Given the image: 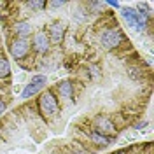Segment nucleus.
<instances>
[{"label":"nucleus","mask_w":154,"mask_h":154,"mask_svg":"<svg viewBox=\"0 0 154 154\" xmlns=\"http://www.w3.org/2000/svg\"><path fill=\"white\" fill-rule=\"evenodd\" d=\"M121 14L126 19L128 26H131L137 32H144L149 26V14L144 12V11H140V9L137 11V9H131V7H123Z\"/></svg>","instance_id":"obj_1"},{"label":"nucleus","mask_w":154,"mask_h":154,"mask_svg":"<svg viewBox=\"0 0 154 154\" xmlns=\"http://www.w3.org/2000/svg\"><path fill=\"white\" fill-rule=\"evenodd\" d=\"M123 42H125V33L117 28V26L107 28L100 33V44H102V48L107 49V51L117 49Z\"/></svg>","instance_id":"obj_2"},{"label":"nucleus","mask_w":154,"mask_h":154,"mask_svg":"<svg viewBox=\"0 0 154 154\" xmlns=\"http://www.w3.org/2000/svg\"><path fill=\"white\" fill-rule=\"evenodd\" d=\"M60 110V105H58L56 96L53 95V91H44L42 95L38 96V112L42 114V117H53Z\"/></svg>","instance_id":"obj_3"},{"label":"nucleus","mask_w":154,"mask_h":154,"mask_svg":"<svg viewBox=\"0 0 154 154\" xmlns=\"http://www.w3.org/2000/svg\"><path fill=\"white\" fill-rule=\"evenodd\" d=\"M9 53L14 60H23L30 53V42L26 38H12L9 44Z\"/></svg>","instance_id":"obj_4"},{"label":"nucleus","mask_w":154,"mask_h":154,"mask_svg":"<svg viewBox=\"0 0 154 154\" xmlns=\"http://www.w3.org/2000/svg\"><path fill=\"white\" fill-rule=\"evenodd\" d=\"M93 131L96 133H102V135H107V137H112L116 133V125L114 121L107 116H96L93 119Z\"/></svg>","instance_id":"obj_5"},{"label":"nucleus","mask_w":154,"mask_h":154,"mask_svg":"<svg viewBox=\"0 0 154 154\" xmlns=\"http://www.w3.org/2000/svg\"><path fill=\"white\" fill-rule=\"evenodd\" d=\"M46 82H48V77L46 75H35L28 84L25 86V89L21 91V98H23V100H28V98H32L33 95H37L38 91L46 86Z\"/></svg>","instance_id":"obj_6"},{"label":"nucleus","mask_w":154,"mask_h":154,"mask_svg":"<svg viewBox=\"0 0 154 154\" xmlns=\"http://www.w3.org/2000/svg\"><path fill=\"white\" fill-rule=\"evenodd\" d=\"M65 32H67V25L63 21H54L49 25V30H48V38L49 42H54V44H60L63 38H65Z\"/></svg>","instance_id":"obj_7"},{"label":"nucleus","mask_w":154,"mask_h":154,"mask_svg":"<svg viewBox=\"0 0 154 154\" xmlns=\"http://www.w3.org/2000/svg\"><path fill=\"white\" fill-rule=\"evenodd\" d=\"M32 48L37 51L38 54H46L51 48V42H49L48 35L44 30H38L33 33V38H32Z\"/></svg>","instance_id":"obj_8"},{"label":"nucleus","mask_w":154,"mask_h":154,"mask_svg":"<svg viewBox=\"0 0 154 154\" xmlns=\"http://www.w3.org/2000/svg\"><path fill=\"white\" fill-rule=\"evenodd\" d=\"M12 32H14V38H28L30 35H33V28H32V23L30 21H16L12 25Z\"/></svg>","instance_id":"obj_9"},{"label":"nucleus","mask_w":154,"mask_h":154,"mask_svg":"<svg viewBox=\"0 0 154 154\" xmlns=\"http://www.w3.org/2000/svg\"><path fill=\"white\" fill-rule=\"evenodd\" d=\"M56 89H58V95L61 96L63 100H72V96H74V84L70 81H61L60 84H56Z\"/></svg>","instance_id":"obj_10"},{"label":"nucleus","mask_w":154,"mask_h":154,"mask_svg":"<svg viewBox=\"0 0 154 154\" xmlns=\"http://www.w3.org/2000/svg\"><path fill=\"white\" fill-rule=\"evenodd\" d=\"M89 140L93 142L95 145L98 147H109V145L112 144V137H107V135H102V133H96V131H91L89 133Z\"/></svg>","instance_id":"obj_11"},{"label":"nucleus","mask_w":154,"mask_h":154,"mask_svg":"<svg viewBox=\"0 0 154 154\" xmlns=\"http://www.w3.org/2000/svg\"><path fill=\"white\" fill-rule=\"evenodd\" d=\"M11 75V65L5 58H0V79H7Z\"/></svg>","instance_id":"obj_12"},{"label":"nucleus","mask_w":154,"mask_h":154,"mask_svg":"<svg viewBox=\"0 0 154 154\" xmlns=\"http://www.w3.org/2000/svg\"><path fill=\"white\" fill-rule=\"evenodd\" d=\"M26 7L33 12H40L42 9H46V2L44 0H30V2H26Z\"/></svg>","instance_id":"obj_13"},{"label":"nucleus","mask_w":154,"mask_h":154,"mask_svg":"<svg viewBox=\"0 0 154 154\" xmlns=\"http://www.w3.org/2000/svg\"><path fill=\"white\" fill-rule=\"evenodd\" d=\"M103 5H105L103 2H88V4H86V7H88V9H91V12H93V14H98V12L102 11V7H103Z\"/></svg>","instance_id":"obj_14"},{"label":"nucleus","mask_w":154,"mask_h":154,"mask_svg":"<svg viewBox=\"0 0 154 154\" xmlns=\"http://www.w3.org/2000/svg\"><path fill=\"white\" fill-rule=\"evenodd\" d=\"M67 154H88V152H86V149H81L77 144H72L70 147H68Z\"/></svg>","instance_id":"obj_15"},{"label":"nucleus","mask_w":154,"mask_h":154,"mask_svg":"<svg viewBox=\"0 0 154 154\" xmlns=\"http://www.w3.org/2000/svg\"><path fill=\"white\" fill-rule=\"evenodd\" d=\"M65 4H67V2H63V0H53V2H46V5H49V7H51V9H60V7H63V5H65Z\"/></svg>","instance_id":"obj_16"},{"label":"nucleus","mask_w":154,"mask_h":154,"mask_svg":"<svg viewBox=\"0 0 154 154\" xmlns=\"http://www.w3.org/2000/svg\"><path fill=\"white\" fill-rule=\"evenodd\" d=\"M5 109H7V105H5V102H4V100L0 98V116H2L4 112H5Z\"/></svg>","instance_id":"obj_17"},{"label":"nucleus","mask_w":154,"mask_h":154,"mask_svg":"<svg viewBox=\"0 0 154 154\" xmlns=\"http://www.w3.org/2000/svg\"><path fill=\"white\" fill-rule=\"evenodd\" d=\"M107 4H109V5H112V7H116V9L119 7V2H107Z\"/></svg>","instance_id":"obj_18"},{"label":"nucleus","mask_w":154,"mask_h":154,"mask_svg":"<svg viewBox=\"0 0 154 154\" xmlns=\"http://www.w3.org/2000/svg\"><path fill=\"white\" fill-rule=\"evenodd\" d=\"M144 126H145V121H142V123H137L135 128H144Z\"/></svg>","instance_id":"obj_19"}]
</instances>
